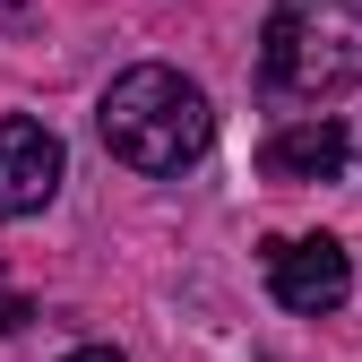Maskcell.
<instances>
[{"label": "cell", "mask_w": 362, "mask_h": 362, "mask_svg": "<svg viewBox=\"0 0 362 362\" xmlns=\"http://www.w3.org/2000/svg\"><path fill=\"white\" fill-rule=\"evenodd\" d=\"M362 78V0H276L259 26V95L328 104Z\"/></svg>", "instance_id": "2"}, {"label": "cell", "mask_w": 362, "mask_h": 362, "mask_svg": "<svg viewBox=\"0 0 362 362\" xmlns=\"http://www.w3.org/2000/svg\"><path fill=\"white\" fill-rule=\"evenodd\" d=\"M0 26H26V0H0Z\"/></svg>", "instance_id": "8"}, {"label": "cell", "mask_w": 362, "mask_h": 362, "mask_svg": "<svg viewBox=\"0 0 362 362\" xmlns=\"http://www.w3.org/2000/svg\"><path fill=\"white\" fill-rule=\"evenodd\" d=\"M95 129H104V147L129 164V173H190L216 139V104H207V86L199 78H181L164 61H139V69H121L104 86V104H95Z\"/></svg>", "instance_id": "1"}, {"label": "cell", "mask_w": 362, "mask_h": 362, "mask_svg": "<svg viewBox=\"0 0 362 362\" xmlns=\"http://www.w3.org/2000/svg\"><path fill=\"white\" fill-rule=\"evenodd\" d=\"M26 320H35V302H26V293H0V337L26 328Z\"/></svg>", "instance_id": "6"}, {"label": "cell", "mask_w": 362, "mask_h": 362, "mask_svg": "<svg viewBox=\"0 0 362 362\" xmlns=\"http://www.w3.org/2000/svg\"><path fill=\"white\" fill-rule=\"evenodd\" d=\"M267 293H276L285 310H302V320H328V310L354 293V259L345 242H267Z\"/></svg>", "instance_id": "4"}, {"label": "cell", "mask_w": 362, "mask_h": 362, "mask_svg": "<svg viewBox=\"0 0 362 362\" xmlns=\"http://www.w3.org/2000/svg\"><path fill=\"white\" fill-rule=\"evenodd\" d=\"M61 129L52 121H35V112H9L0 121V216H43L61 199Z\"/></svg>", "instance_id": "3"}, {"label": "cell", "mask_w": 362, "mask_h": 362, "mask_svg": "<svg viewBox=\"0 0 362 362\" xmlns=\"http://www.w3.org/2000/svg\"><path fill=\"white\" fill-rule=\"evenodd\" d=\"M345 156H354L345 121L310 112V121H285V129H267V147H259V173H267V181H337V173H345Z\"/></svg>", "instance_id": "5"}, {"label": "cell", "mask_w": 362, "mask_h": 362, "mask_svg": "<svg viewBox=\"0 0 362 362\" xmlns=\"http://www.w3.org/2000/svg\"><path fill=\"white\" fill-rule=\"evenodd\" d=\"M61 362H121V345H78V354H61Z\"/></svg>", "instance_id": "7"}]
</instances>
